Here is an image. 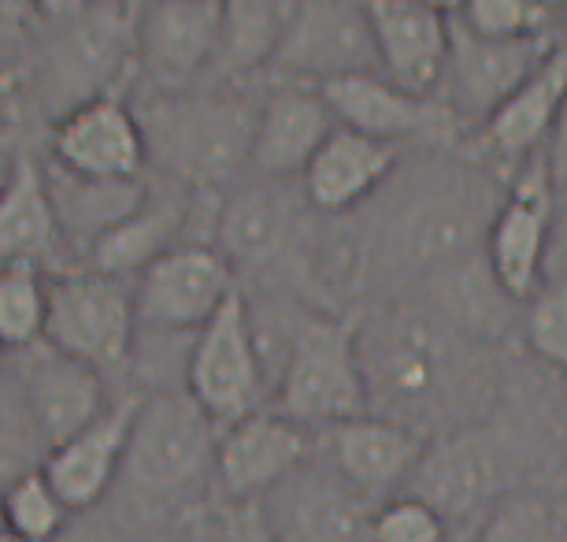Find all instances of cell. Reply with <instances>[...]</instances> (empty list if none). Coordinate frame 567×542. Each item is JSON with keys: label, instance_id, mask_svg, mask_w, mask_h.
I'll return each mask as SVG.
<instances>
[{"label": "cell", "instance_id": "obj_1", "mask_svg": "<svg viewBox=\"0 0 567 542\" xmlns=\"http://www.w3.org/2000/svg\"><path fill=\"white\" fill-rule=\"evenodd\" d=\"M505 197V178L460 149H420L401 156L390 183L352 216L363 235L352 249L360 279L386 297L412 290L431 272L483 253L486 227Z\"/></svg>", "mask_w": 567, "mask_h": 542}, {"label": "cell", "instance_id": "obj_2", "mask_svg": "<svg viewBox=\"0 0 567 542\" xmlns=\"http://www.w3.org/2000/svg\"><path fill=\"white\" fill-rule=\"evenodd\" d=\"M368 412L426 439L483 420L501 398L494 346L460 335L415 297H382L357 316Z\"/></svg>", "mask_w": 567, "mask_h": 542}, {"label": "cell", "instance_id": "obj_3", "mask_svg": "<svg viewBox=\"0 0 567 542\" xmlns=\"http://www.w3.org/2000/svg\"><path fill=\"white\" fill-rule=\"evenodd\" d=\"M219 423L186 390L142 395L123 469L101 505L145 524H194L208 509Z\"/></svg>", "mask_w": 567, "mask_h": 542}, {"label": "cell", "instance_id": "obj_4", "mask_svg": "<svg viewBox=\"0 0 567 542\" xmlns=\"http://www.w3.org/2000/svg\"><path fill=\"white\" fill-rule=\"evenodd\" d=\"M134 112L148 167L186 190H227L249 172L260 98L241 82H197L186 90H142Z\"/></svg>", "mask_w": 567, "mask_h": 542}, {"label": "cell", "instance_id": "obj_5", "mask_svg": "<svg viewBox=\"0 0 567 542\" xmlns=\"http://www.w3.org/2000/svg\"><path fill=\"white\" fill-rule=\"evenodd\" d=\"M267 409L297 420L301 428L323 431L341 420L368 412L357 316L308 308L290 338Z\"/></svg>", "mask_w": 567, "mask_h": 542}, {"label": "cell", "instance_id": "obj_6", "mask_svg": "<svg viewBox=\"0 0 567 542\" xmlns=\"http://www.w3.org/2000/svg\"><path fill=\"white\" fill-rule=\"evenodd\" d=\"M519 453L523 442L516 420L501 417L494 406L483 420L426 439V450L404 491L431 502L453 531H467L497 498L516 491L512 475L516 464H523Z\"/></svg>", "mask_w": 567, "mask_h": 542}, {"label": "cell", "instance_id": "obj_7", "mask_svg": "<svg viewBox=\"0 0 567 542\" xmlns=\"http://www.w3.org/2000/svg\"><path fill=\"white\" fill-rule=\"evenodd\" d=\"M134 4L137 0H90L82 12L52 23L41 49V93L52 115L74 104L123 93L134 79Z\"/></svg>", "mask_w": 567, "mask_h": 542}, {"label": "cell", "instance_id": "obj_8", "mask_svg": "<svg viewBox=\"0 0 567 542\" xmlns=\"http://www.w3.org/2000/svg\"><path fill=\"white\" fill-rule=\"evenodd\" d=\"M137 338L134 283L93 268L49 275L45 342L97 368L104 379L126 376Z\"/></svg>", "mask_w": 567, "mask_h": 542}, {"label": "cell", "instance_id": "obj_9", "mask_svg": "<svg viewBox=\"0 0 567 542\" xmlns=\"http://www.w3.org/2000/svg\"><path fill=\"white\" fill-rule=\"evenodd\" d=\"M186 395L219 428L264 409V401L271 398V382H267L260 349H256L249 305H245L241 286L194 335L186 360Z\"/></svg>", "mask_w": 567, "mask_h": 542}, {"label": "cell", "instance_id": "obj_10", "mask_svg": "<svg viewBox=\"0 0 567 542\" xmlns=\"http://www.w3.org/2000/svg\"><path fill=\"white\" fill-rule=\"evenodd\" d=\"M556 175L545 153L508 175L505 197L483 238V257L512 301H527L549 279Z\"/></svg>", "mask_w": 567, "mask_h": 542}, {"label": "cell", "instance_id": "obj_11", "mask_svg": "<svg viewBox=\"0 0 567 542\" xmlns=\"http://www.w3.org/2000/svg\"><path fill=\"white\" fill-rule=\"evenodd\" d=\"M319 90H323L341 126H352V131L401 149H460L471 134L442 98L412 93L379 71L346 74V79H334Z\"/></svg>", "mask_w": 567, "mask_h": 542}, {"label": "cell", "instance_id": "obj_12", "mask_svg": "<svg viewBox=\"0 0 567 542\" xmlns=\"http://www.w3.org/2000/svg\"><path fill=\"white\" fill-rule=\"evenodd\" d=\"M131 283L137 327L197 335L238 290V272L212 242H182Z\"/></svg>", "mask_w": 567, "mask_h": 542}, {"label": "cell", "instance_id": "obj_13", "mask_svg": "<svg viewBox=\"0 0 567 542\" xmlns=\"http://www.w3.org/2000/svg\"><path fill=\"white\" fill-rule=\"evenodd\" d=\"M219 0H137L134 79L145 90H186L212 79L219 52Z\"/></svg>", "mask_w": 567, "mask_h": 542}, {"label": "cell", "instance_id": "obj_14", "mask_svg": "<svg viewBox=\"0 0 567 542\" xmlns=\"http://www.w3.org/2000/svg\"><path fill=\"white\" fill-rule=\"evenodd\" d=\"M319 450V434L275 409H256L238 423L219 428L216 475L212 498L216 505L264 502L278 483L305 469Z\"/></svg>", "mask_w": 567, "mask_h": 542}, {"label": "cell", "instance_id": "obj_15", "mask_svg": "<svg viewBox=\"0 0 567 542\" xmlns=\"http://www.w3.org/2000/svg\"><path fill=\"white\" fill-rule=\"evenodd\" d=\"M271 71L308 86L379 71L363 0H293Z\"/></svg>", "mask_w": 567, "mask_h": 542}, {"label": "cell", "instance_id": "obj_16", "mask_svg": "<svg viewBox=\"0 0 567 542\" xmlns=\"http://www.w3.org/2000/svg\"><path fill=\"white\" fill-rule=\"evenodd\" d=\"M560 38H483L475 30L460 27L453 19L449 34V57L442 71V98L460 115L467 131H475L523 79L538 68Z\"/></svg>", "mask_w": 567, "mask_h": 542}, {"label": "cell", "instance_id": "obj_17", "mask_svg": "<svg viewBox=\"0 0 567 542\" xmlns=\"http://www.w3.org/2000/svg\"><path fill=\"white\" fill-rule=\"evenodd\" d=\"M567 98V38L545 52V60L523 79L519 90H512L475 131L467 134L475 161H483L489 172H497L508 183V175L545 153L556 112Z\"/></svg>", "mask_w": 567, "mask_h": 542}, {"label": "cell", "instance_id": "obj_18", "mask_svg": "<svg viewBox=\"0 0 567 542\" xmlns=\"http://www.w3.org/2000/svg\"><path fill=\"white\" fill-rule=\"evenodd\" d=\"M8 371H12L19 395H23L30 420L38 434L52 450L56 442L71 439L90 420H97L112 406V379H104L97 368L68 357L63 349L49 346L45 338L27 349L8 354Z\"/></svg>", "mask_w": 567, "mask_h": 542}, {"label": "cell", "instance_id": "obj_19", "mask_svg": "<svg viewBox=\"0 0 567 542\" xmlns=\"http://www.w3.org/2000/svg\"><path fill=\"white\" fill-rule=\"evenodd\" d=\"M49 161L90 178H145V134L131 98L104 93L56 115Z\"/></svg>", "mask_w": 567, "mask_h": 542}, {"label": "cell", "instance_id": "obj_20", "mask_svg": "<svg viewBox=\"0 0 567 542\" xmlns=\"http://www.w3.org/2000/svg\"><path fill=\"white\" fill-rule=\"evenodd\" d=\"M264 509L282 542H371L374 502L341 480L319 450L264 498Z\"/></svg>", "mask_w": 567, "mask_h": 542}, {"label": "cell", "instance_id": "obj_21", "mask_svg": "<svg viewBox=\"0 0 567 542\" xmlns=\"http://www.w3.org/2000/svg\"><path fill=\"white\" fill-rule=\"evenodd\" d=\"M316 434L319 457L371 502L404 491V483L412 480L415 464L426 450V434L404 428L398 420L374 417V412L341 420Z\"/></svg>", "mask_w": 567, "mask_h": 542}, {"label": "cell", "instance_id": "obj_22", "mask_svg": "<svg viewBox=\"0 0 567 542\" xmlns=\"http://www.w3.org/2000/svg\"><path fill=\"white\" fill-rule=\"evenodd\" d=\"M334 109L323 98L319 86L308 82H278L260 98L252 126V149H249V172L260 178H282L297 183L305 164L316 156V149L334 131Z\"/></svg>", "mask_w": 567, "mask_h": 542}, {"label": "cell", "instance_id": "obj_23", "mask_svg": "<svg viewBox=\"0 0 567 542\" xmlns=\"http://www.w3.org/2000/svg\"><path fill=\"white\" fill-rule=\"evenodd\" d=\"M401 156V145L379 142V137L338 123L327 134V142L316 149L312 161L305 164L297 186H301V197L316 216H352L390 183Z\"/></svg>", "mask_w": 567, "mask_h": 542}, {"label": "cell", "instance_id": "obj_24", "mask_svg": "<svg viewBox=\"0 0 567 542\" xmlns=\"http://www.w3.org/2000/svg\"><path fill=\"white\" fill-rule=\"evenodd\" d=\"M137 401H142L137 390L112 398V406L97 420H90L71 439L56 442L45 453V461H41V472L49 475V483L56 487V494L74 513H90V509H97L112 494L123 469Z\"/></svg>", "mask_w": 567, "mask_h": 542}, {"label": "cell", "instance_id": "obj_25", "mask_svg": "<svg viewBox=\"0 0 567 542\" xmlns=\"http://www.w3.org/2000/svg\"><path fill=\"white\" fill-rule=\"evenodd\" d=\"M379 74L412 93L442 86L453 19L426 8L423 0H363Z\"/></svg>", "mask_w": 567, "mask_h": 542}, {"label": "cell", "instance_id": "obj_26", "mask_svg": "<svg viewBox=\"0 0 567 542\" xmlns=\"http://www.w3.org/2000/svg\"><path fill=\"white\" fill-rule=\"evenodd\" d=\"M71 253L63 246L56 208H52L45 161L16 153L0 178V268H38L45 275L68 272Z\"/></svg>", "mask_w": 567, "mask_h": 542}, {"label": "cell", "instance_id": "obj_27", "mask_svg": "<svg viewBox=\"0 0 567 542\" xmlns=\"http://www.w3.org/2000/svg\"><path fill=\"white\" fill-rule=\"evenodd\" d=\"M404 297L423 301L445 324H453L460 335L494 349L519 324V301H512L501 290V283L494 279L483 253H471V257H460L453 264H445V268L431 272L412 290H404Z\"/></svg>", "mask_w": 567, "mask_h": 542}, {"label": "cell", "instance_id": "obj_28", "mask_svg": "<svg viewBox=\"0 0 567 542\" xmlns=\"http://www.w3.org/2000/svg\"><path fill=\"white\" fill-rule=\"evenodd\" d=\"M45 183L71 260H82L148 194V178H90L52 161H45Z\"/></svg>", "mask_w": 567, "mask_h": 542}, {"label": "cell", "instance_id": "obj_29", "mask_svg": "<svg viewBox=\"0 0 567 542\" xmlns=\"http://www.w3.org/2000/svg\"><path fill=\"white\" fill-rule=\"evenodd\" d=\"M219 52L212 82H249L271 71L293 0H219Z\"/></svg>", "mask_w": 567, "mask_h": 542}, {"label": "cell", "instance_id": "obj_30", "mask_svg": "<svg viewBox=\"0 0 567 542\" xmlns=\"http://www.w3.org/2000/svg\"><path fill=\"white\" fill-rule=\"evenodd\" d=\"M519 335L530 357L567 379V272L549 275L519 313Z\"/></svg>", "mask_w": 567, "mask_h": 542}, {"label": "cell", "instance_id": "obj_31", "mask_svg": "<svg viewBox=\"0 0 567 542\" xmlns=\"http://www.w3.org/2000/svg\"><path fill=\"white\" fill-rule=\"evenodd\" d=\"M467 542H564V528L549 498L516 487L478 517Z\"/></svg>", "mask_w": 567, "mask_h": 542}, {"label": "cell", "instance_id": "obj_32", "mask_svg": "<svg viewBox=\"0 0 567 542\" xmlns=\"http://www.w3.org/2000/svg\"><path fill=\"white\" fill-rule=\"evenodd\" d=\"M49 275L38 268H0V346L8 354L45 338Z\"/></svg>", "mask_w": 567, "mask_h": 542}, {"label": "cell", "instance_id": "obj_33", "mask_svg": "<svg viewBox=\"0 0 567 542\" xmlns=\"http://www.w3.org/2000/svg\"><path fill=\"white\" fill-rule=\"evenodd\" d=\"M0 505H4L8 528L27 542H56L63 528L74 520V509L56 494V487L49 483V475L41 469L8 483L0 491Z\"/></svg>", "mask_w": 567, "mask_h": 542}, {"label": "cell", "instance_id": "obj_34", "mask_svg": "<svg viewBox=\"0 0 567 542\" xmlns=\"http://www.w3.org/2000/svg\"><path fill=\"white\" fill-rule=\"evenodd\" d=\"M45 453L49 446L30 420V409L19 395L12 371H4L0 376V491L16 483L19 475L41 469Z\"/></svg>", "mask_w": 567, "mask_h": 542}, {"label": "cell", "instance_id": "obj_35", "mask_svg": "<svg viewBox=\"0 0 567 542\" xmlns=\"http://www.w3.org/2000/svg\"><path fill=\"white\" fill-rule=\"evenodd\" d=\"M453 524L420 494L398 491L374 502L371 542H453Z\"/></svg>", "mask_w": 567, "mask_h": 542}, {"label": "cell", "instance_id": "obj_36", "mask_svg": "<svg viewBox=\"0 0 567 542\" xmlns=\"http://www.w3.org/2000/svg\"><path fill=\"white\" fill-rule=\"evenodd\" d=\"M453 19L483 38H549L553 12L542 0H464Z\"/></svg>", "mask_w": 567, "mask_h": 542}, {"label": "cell", "instance_id": "obj_37", "mask_svg": "<svg viewBox=\"0 0 567 542\" xmlns=\"http://www.w3.org/2000/svg\"><path fill=\"white\" fill-rule=\"evenodd\" d=\"M197 520L194 524H145V520L120 517L109 505H97L74 517L56 542H189Z\"/></svg>", "mask_w": 567, "mask_h": 542}, {"label": "cell", "instance_id": "obj_38", "mask_svg": "<svg viewBox=\"0 0 567 542\" xmlns=\"http://www.w3.org/2000/svg\"><path fill=\"white\" fill-rule=\"evenodd\" d=\"M205 542H282L264 502L212 505L205 513Z\"/></svg>", "mask_w": 567, "mask_h": 542}, {"label": "cell", "instance_id": "obj_39", "mask_svg": "<svg viewBox=\"0 0 567 542\" xmlns=\"http://www.w3.org/2000/svg\"><path fill=\"white\" fill-rule=\"evenodd\" d=\"M567 272V175L556 178V205H553V253L549 275Z\"/></svg>", "mask_w": 567, "mask_h": 542}, {"label": "cell", "instance_id": "obj_40", "mask_svg": "<svg viewBox=\"0 0 567 542\" xmlns=\"http://www.w3.org/2000/svg\"><path fill=\"white\" fill-rule=\"evenodd\" d=\"M545 161H549L556 178L567 175V98L560 104V112H556V123H553V131H549V142H545Z\"/></svg>", "mask_w": 567, "mask_h": 542}, {"label": "cell", "instance_id": "obj_41", "mask_svg": "<svg viewBox=\"0 0 567 542\" xmlns=\"http://www.w3.org/2000/svg\"><path fill=\"white\" fill-rule=\"evenodd\" d=\"M30 8L41 16V19H49V23H60V19H68L74 12H82L90 0H27Z\"/></svg>", "mask_w": 567, "mask_h": 542}, {"label": "cell", "instance_id": "obj_42", "mask_svg": "<svg viewBox=\"0 0 567 542\" xmlns=\"http://www.w3.org/2000/svg\"><path fill=\"white\" fill-rule=\"evenodd\" d=\"M426 8H434V12H442V16H449L453 19L460 8H464V0H423Z\"/></svg>", "mask_w": 567, "mask_h": 542}, {"label": "cell", "instance_id": "obj_43", "mask_svg": "<svg viewBox=\"0 0 567 542\" xmlns=\"http://www.w3.org/2000/svg\"><path fill=\"white\" fill-rule=\"evenodd\" d=\"M205 513H208V509H205ZM205 513H200L197 528H194V539H189V542H205Z\"/></svg>", "mask_w": 567, "mask_h": 542}, {"label": "cell", "instance_id": "obj_44", "mask_svg": "<svg viewBox=\"0 0 567 542\" xmlns=\"http://www.w3.org/2000/svg\"><path fill=\"white\" fill-rule=\"evenodd\" d=\"M0 542H27V539H23V535H16V531L8 528V531H0Z\"/></svg>", "mask_w": 567, "mask_h": 542}, {"label": "cell", "instance_id": "obj_45", "mask_svg": "<svg viewBox=\"0 0 567 542\" xmlns=\"http://www.w3.org/2000/svg\"><path fill=\"white\" fill-rule=\"evenodd\" d=\"M553 19H560V27H564V34H567V0H564L560 8H556V16H553Z\"/></svg>", "mask_w": 567, "mask_h": 542}, {"label": "cell", "instance_id": "obj_46", "mask_svg": "<svg viewBox=\"0 0 567 542\" xmlns=\"http://www.w3.org/2000/svg\"><path fill=\"white\" fill-rule=\"evenodd\" d=\"M4 371H8V349L0 346V376H4Z\"/></svg>", "mask_w": 567, "mask_h": 542}, {"label": "cell", "instance_id": "obj_47", "mask_svg": "<svg viewBox=\"0 0 567 542\" xmlns=\"http://www.w3.org/2000/svg\"><path fill=\"white\" fill-rule=\"evenodd\" d=\"M542 4H545V8H549V12L556 16V8H560V4H564V0H542Z\"/></svg>", "mask_w": 567, "mask_h": 542}, {"label": "cell", "instance_id": "obj_48", "mask_svg": "<svg viewBox=\"0 0 567 542\" xmlns=\"http://www.w3.org/2000/svg\"><path fill=\"white\" fill-rule=\"evenodd\" d=\"M0 531H8V517H4V505H0Z\"/></svg>", "mask_w": 567, "mask_h": 542}, {"label": "cell", "instance_id": "obj_49", "mask_svg": "<svg viewBox=\"0 0 567 542\" xmlns=\"http://www.w3.org/2000/svg\"><path fill=\"white\" fill-rule=\"evenodd\" d=\"M453 542H460V539H453ZM464 542H467V531H464Z\"/></svg>", "mask_w": 567, "mask_h": 542}]
</instances>
